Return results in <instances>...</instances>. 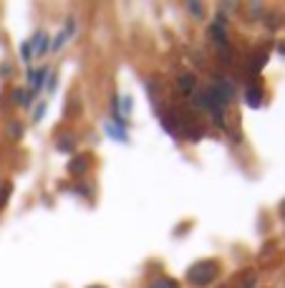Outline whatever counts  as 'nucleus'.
<instances>
[{"instance_id":"obj_8","label":"nucleus","mask_w":285,"mask_h":288,"mask_svg":"<svg viewBox=\"0 0 285 288\" xmlns=\"http://www.w3.org/2000/svg\"><path fill=\"white\" fill-rule=\"evenodd\" d=\"M13 94H15V104H23V106H28V104H30V94H28V91H23V89H15Z\"/></svg>"},{"instance_id":"obj_13","label":"nucleus","mask_w":285,"mask_h":288,"mask_svg":"<svg viewBox=\"0 0 285 288\" xmlns=\"http://www.w3.org/2000/svg\"><path fill=\"white\" fill-rule=\"evenodd\" d=\"M187 8L192 10L195 18H202V5H200V3H187Z\"/></svg>"},{"instance_id":"obj_5","label":"nucleus","mask_w":285,"mask_h":288,"mask_svg":"<svg viewBox=\"0 0 285 288\" xmlns=\"http://www.w3.org/2000/svg\"><path fill=\"white\" fill-rule=\"evenodd\" d=\"M106 132L116 139V142H126V132L121 127H114V124H106Z\"/></svg>"},{"instance_id":"obj_15","label":"nucleus","mask_w":285,"mask_h":288,"mask_svg":"<svg viewBox=\"0 0 285 288\" xmlns=\"http://www.w3.org/2000/svg\"><path fill=\"white\" fill-rule=\"evenodd\" d=\"M58 149H66V152H71V149H73V142H71V139H66V142L58 144Z\"/></svg>"},{"instance_id":"obj_9","label":"nucleus","mask_w":285,"mask_h":288,"mask_svg":"<svg viewBox=\"0 0 285 288\" xmlns=\"http://www.w3.org/2000/svg\"><path fill=\"white\" fill-rule=\"evenodd\" d=\"M86 167H88L86 159H73L71 164H69V172H71V175H76V172H86Z\"/></svg>"},{"instance_id":"obj_7","label":"nucleus","mask_w":285,"mask_h":288,"mask_svg":"<svg viewBox=\"0 0 285 288\" xmlns=\"http://www.w3.org/2000/svg\"><path fill=\"white\" fill-rule=\"evenodd\" d=\"M212 38L219 43V46H222V43H227V33L222 31V25H219V23H214V25H212Z\"/></svg>"},{"instance_id":"obj_16","label":"nucleus","mask_w":285,"mask_h":288,"mask_svg":"<svg viewBox=\"0 0 285 288\" xmlns=\"http://www.w3.org/2000/svg\"><path fill=\"white\" fill-rule=\"evenodd\" d=\"M8 190H10V187H8V185H5V187H0V205H3V203H5V200H8V195H5V192H8Z\"/></svg>"},{"instance_id":"obj_6","label":"nucleus","mask_w":285,"mask_h":288,"mask_svg":"<svg viewBox=\"0 0 285 288\" xmlns=\"http://www.w3.org/2000/svg\"><path fill=\"white\" fill-rule=\"evenodd\" d=\"M177 86H179L182 91H195V78H192V76H179Z\"/></svg>"},{"instance_id":"obj_3","label":"nucleus","mask_w":285,"mask_h":288,"mask_svg":"<svg viewBox=\"0 0 285 288\" xmlns=\"http://www.w3.org/2000/svg\"><path fill=\"white\" fill-rule=\"evenodd\" d=\"M245 101H247V106L258 109V106L263 104V94H260V89H258V86H247V89H245Z\"/></svg>"},{"instance_id":"obj_10","label":"nucleus","mask_w":285,"mask_h":288,"mask_svg":"<svg viewBox=\"0 0 285 288\" xmlns=\"http://www.w3.org/2000/svg\"><path fill=\"white\" fill-rule=\"evenodd\" d=\"M151 288H179L177 286V281H172V278H159V281H154Z\"/></svg>"},{"instance_id":"obj_12","label":"nucleus","mask_w":285,"mask_h":288,"mask_svg":"<svg viewBox=\"0 0 285 288\" xmlns=\"http://www.w3.org/2000/svg\"><path fill=\"white\" fill-rule=\"evenodd\" d=\"M129 109H132V99H129V96H124V101H121V114H119V119L129 117Z\"/></svg>"},{"instance_id":"obj_4","label":"nucleus","mask_w":285,"mask_h":288,"mask_svg":"<svg viewBox=\"0 0 285 288\" xmlns=\"http://www.w3.org/2000/svg\"><path fill=\"white\" fill-rule=\"evenodd\" d=\"M46 69H38V71H30V81H33V89L38 91L41 86H43V81H46Z\"/></svg>"},{"instance_id":"obj_17","label":"nucleus","mask_w":285,"mask_h":288,"mask_svg":"<svg viewBox=\"0 0 285 288\" xmlns=\"http://www.w3.org/2000/svg\"><path fill=\"white\" fill-rule=\"evenodd\" d=\"M10 132H13L10 137H20V134H18V132H20V127H18V124H10Z\"/></svg>"},{"instance_id":"obj_11","label":"nucleus","mask_w":285,"mask_h":288,"mask_svg":"<svg viewBox=\"0 0 285 288\" xmlns=\"http://www.w3.org/2000/svg\"><path fill=\"white\" fill-rule=\"evenodd\" d=\"M20 56H23V61H25V64H28V61L33 59V48H30V41L20 46Z\"/></svg>"},{"instance_id":"obj_19","label":"nucleus","mask_w":285,"mask_h":288,"mask_svg":"<svg viewBox=\"0 0 285 288\" xmlns=\"http://www.w3.org/2000/svg\"><path fill=\"white\" fill-rule=\"evenodd\" d=\"M91 288H101V286H91Z\"/></svg>"},{"instance_id":"obj_2","label":"nucleus","mask_w":285,"mask_h":288,"mask_svg":"<svg viewBox=\"0 0 285 288\" xmlns=\"http://www.w3.org/2000/svg\"><path fill=\"white\" fill-rule=\"evenodd\" d=\"M30 48H33V56H43L46 48H48V33L38 31V33L33 36V41H30Z\"/></svg>"},{"instance_id":"obj_18","label":"nucleus","mask_w":285,"mask_h":288,"mask_svg":"<svg viewBox=\"0 0 285 288\" xmlns=\"http://www.w3.org/2000/svg\"><path fill=\"white\" fill-rule=\"evenodd\" d=\"M255 286V278H250V281H247V286H242V288H252Z\"/></svg>"},{"instance_id":"obj_14","label":"nucleus","mask_w":285,"mask_h":288,"mask_svg":"<svg viewBox=\"0 0 285 288\" xmlns=\"http://www.w3.org/2000/svg\"><path fill=\"white\" fill-rule=\"evenodd\" d=\"M43 114H46V104H41V106H38V109H36V114H33V119H36V122H38V119H41V117H43Z\"/></svg>"},{"instance_id":"obj_1","label":"nucleus","mask_w":285,"mask_h":288,"mask_svg":"<svg viewBox=\"0 0 285 288\" xmlns=\"http://www.w3.org/2000/svg\"><path fill=\"white\" fill-rule=\"evenodd\" d=\"M217 276H219V266H217L214 261H200V263H195V266L189 268V273H187L189 283L197 288L210 286Z\"/></svg>"}]
</instances>
